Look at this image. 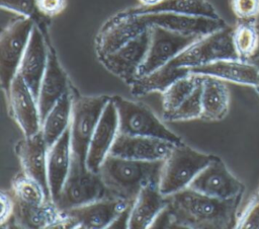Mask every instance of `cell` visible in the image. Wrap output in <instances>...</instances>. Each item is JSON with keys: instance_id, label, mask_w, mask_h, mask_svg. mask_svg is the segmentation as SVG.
<instances>
[{"instance_id": "ac0fdd59", "label": "cell", "mask_w": 259, "mask_h": 229, "mask_svg": "<svg viewBox=\"0 0 259 229\" xmlns=\"http://www.w3.org/2000/svg\"><path fill=\"white\" fill-rule=\"evenodd\" d=\"M174 145L162 139L118 133L109 154L142 161H158L164 160Z\"/></svg>"}, {"instance_id": "44dd1931", "label": "cell", "mask_w": 259, "mask_h": 229, "mask_svg": "<svg viewBox=\"0 0 259 229\" xmlns=\"http://www.w3.org/2000/svg\"><path fill=\"white\" fill-rule=\"evenodd\" d=\"M191 72L209 75L224 81L251 86L259 89V69L252 61L241 59L221 60L204 66L190 69Z\"/></svg>"}, {"instance_id": "2e32d148", "label": "cell", "mask_w": 259, "mask_h": 229, "mask_svg": "<svg viewBox=\"0 0 259 229\" xmlns=\"http://www.w3.org/2000/svg\"><path fill=\"white\" fill-rule=\"evenodd\" d=\"M48 149L41 132L31 137H23L14 147L22 172L38 181L51 199L48 182Z\"/></svg>"}, {"instance_id": "3957f363", "label": "cell", "mask_w": 259, "mask_h": 229, "mask_svg": "<svg viewBox=\"0 0 259 229\" xmlns=\"http://www.w3.org/2000/svg\"><path fill=\"white\" fill-rule=\"evenodd\" d=\"M214 155L200 152L184 142L174 145L163 161L159 189L164 197L182 190L212 160Z\"/></svg>"}, {"instance_id": "7402d4cb", "label": "cell", "mask_w": 259, "mask_h": 229, "mask_svg": "<svg viewBox=\"0 0 259 229\" xmlns=\"http://www.w3.org/2000/svg\"><path fill=\"white\" fill-rule=\"evenodd\" d=\"M69 129L48 149V182L51 200L55 203L68 177L72 164Z\"/></svg>"}, {"instance_id": "83f0119b", "label": "cell", "mask_w": 259, "mask_h": 229, "mask_svg": "<svg viewBox=\"0 0 259 229\" xmlns=\"http://www.w3.org/2000/svg\"><path fill=\"white\" fill-rule=\"evenodd\" d=\"M11 193L16 203L25 206H39L51 200L40 183L23 172L13 177Z\"/></svg>"}, {"instance_id": "484cf974", "label": "cell", "mask_w": 259, "mask_h": 229, "mask_svg": "<svg viewBox=\"0 0 259 229\" xmlns=\"http://www.w3.org/2000/svg\"><path fill=\"white\" fill-rule=\"evenodd\" d=\"M127 9L136 14L172 12L191 16L222 18L214 6L207 0H164L154 7H142L139 5Z\"/></svg>"}, {"instance_id": "f546056e", "label": "cell", "mask_w": 259, "mask_h": 229, "mask_svg": "<svg viewBox=\"0 0 259 229\" xmlns=\"http://www.w3.org/2000/svg\"><path fill=\"white\" fill-rule=\"evenodd\" d=\"M1 9L13 12L17 16H23L33 20L35 25L44 30L47 29V22L37 10L36 0H0Z\"/></svg>"}, {"instance_id": "1f68e13d", "label": "cell", "mask_w": 259, "mask_h": 229, "mask_svg": "<svg viewBox=\"0 0 259 229\" xmlns=\"http://www.w3.org/2000/svg\"><path fill=\"white\" fill-rule=\"evenodd\" d=\"M229 3L240 21H254L259 15V0H229Z\"/></svg>"}, {"instance_id": "4fadbf2b", "label": "cell", "mask_w": 259, "mask_h": 229, "mask_svg": "<svg viewBox=\"0 0 259 229\" xmlns=\"http://www.w3.org/2000/svg\"><path fill=\"white\" fill-rule=\"evenodd\" d=\"M9 112L23 137H31L41 130V118L36 97L21 77L15 75L6 95Z\"/></svg>"}, {"instance_id": "4dcf8cb0", "label": "cell", "mask_w": 259, "mask_h": 229, "mask_svg": "<svg viewBox=\"0 0 259 229\" xmlns=\"http://www.w3.org/2000/svg\"><path fill=\"white\" fill-rule=\"evenodd\" d=\"M235 228L259 229V188L252 195L245 209L238 214Z\"/></svg>"}, {"instance_id": "d4e9b609", "label": "cell", "mask_w": 259, "mask_h": 229, "mask_svg": "<svg viewBox=\"0 0 259 229\" xmlns=\"http://www.w3.org/2000/svg\"><path fill=\"white\" fill-rule=\"evenodd\" d=\"M73 90V87H71V89L53 105L41 122L40 132L48 147H51L70 127Z\"/></svg>"}, {"instance_id": "9c48e42d", "label": "cell", "mask_w": 259, "mask_h": 229, "mask_svg": "<svg viewBox=\"0 0 259 229\" xmlns=\"http://www.w3.org/2000/svg\"><path fill=\"white\" fill-rule=\"evenodd\" d=\"M34 25L35 23L30 18L16 16L1 30L0 85L5 95L16 75Z\"/></svg>"}, {"instance_id": "603a6c76", "label": "cell", "mask_w": 259, "mask_h": 229, "mask_svg": "<svg viewBox=\"0 0 259 229\" xmlns=\"http://www.w3.org/2000/svg\"><path fill=\"white\" fill-rule=\"evenodd\" d=\"M166 206L167 199L161 194L158 183L145 185L132 204L127 228H152L155 220Z\"/></svg>"}, {"instance_id": "6da1fadb", "label": "cell", "mask_w": 259, "mask_h": 229, "mask_svg": "<svg viewBox=\"0 0 259 229\" xmlns=\"http://www.w3.org/2000/svg\"><path fill=\"white\" fill-rule=\"evenodd\" d=\"M166 211L173 228H235L242 197L217 199L189 187L166 197Z\"/></svg>"}, {"instance_id": "30bf717a", "label": "cell", "mask_w": 259, "mask_h": 229, "mask_svg": "<svg viewBox=\"0 0 259 229\" xmlns=\"http://www.w3.org/2000/svg\"><path fill=\"white\" fill-rule=\"evenodd\" d=\"M148 26L150 27V42L145 60L139 69L138 78L164 67L188 46L199 40L161 26Z\"/></svg>"}, {"instance_id": "8d00e7d4", "label": "cell", "mask_w": 259, "mask_h": 229, "mask_svg": "<svg viewBox=\"0 0 259 229\" xmlns=\"http://www.w3.org/2000/svg\"><path fill=\"white\" fill-rule=\"evenodd\" d=\"M257 28H258V33H259V24H257ZM259 56V46H258V51H257V54H256V56L255 57H258ZM254 57V58H255Z\"/></svg>"}, {"instance_id": "e575fe53", "label": "cell", "mask_w": 259, "mask_h": 229, "mask_svg": "<svg viewBox=\"0 0 259 229\" xmlns=\"http://www.w3.org/2000/svg\"><path fill=\"white\" fill-rule=\"evenodd\" d=\"M164 0H138L140 6L142 7H154L162 3Z\"/></svg>"}, {"instance_id": "d6a6232c", "label": "cell", "mask_w": 259, "mask_h": 229, "mask_svg": "<svg viewBox=\"0 0 259 229\" xmlns=\"http://www.w3.org/2000/svg\"><path fill=\"white\" fill-rule=\"evenodd\" d=\"M1 212H0V226L3 228L6 224L12 221V217L15 210V199L9 192L1 190L0 193Z\"/></svg>"}, {"instance_id": "5b68a950", "label": "cell", "mask_w": 259, "mask_h": 229, "mask_svg": "<svg viewBox=\"0 0 259 229\" xmlns=\"http://www.w3.org/2000/svg\"><path fill=\"white\" fill-rule=\"evenodd\" d=\"M111 100L118 114V133L162 139L173 144L183 142L146 104L123 98L119 95H111Z\"/></svg>"}, {"instance_id": "52a82bcc", "label": "cell", "mask_w": 259, "mask_h": 229, "mask_svg": "<svg viewBox=\"0 0 259 229\" xmlns=\"http://www.w3.org/2000/svg\"><path fill=\"white\" fill-rule=\"evenodd\" d=\"M109 197L111 196L100 174L72 158L68 177L55 204L66 212Z\"/></svg>"}, {"instance_id": "8992f818", "label": "cell", "mask_w": 259, "mask_h": 229, "mask_svg": "<svg viewBox=\"0 0 259 229\" xmlns=\"http://www.w3.org/2000/svg\"><path fill=\"white\" fill-rule=\"evenodd\" d=\"M202 75L189 72L162 93V118L170 123L200 119Z\"/></svg>"}, {"instance_id": "cb8c5ba5", "label": "cell", "mask_w": 259, "mask_h": 229, "mask_svg": "<svg viewBox=\"0 0 259 229\" xmlns=\"http://www.w3.org/2000/svg\"><path fill=\"white\" fill-rule=\"evenodd\" d=\"M202 75L200 120L220 122L230 109V91L226 81L209 75Z\"/></svg>"}, {"instance_id": "8fae6325", "label": "cell", "mask_w": 259, "mask_h": 229, "mask_svg": "<svg viewBox=\"0 0 259 229\" xmlns=\"http://www.w3.org/2000/svg\"><path fill=\"white\" fill-rule=\"evenodd\" d=\"M150 42V27L123 45L113 53L98 58L103 67L127 85L137 78L143 64Z\"/></svg>"}, {"instance_id": "f1b7e54d", "label": "cell", "mask_w": 259, "mask_h": 229, "mask_svg": "<svg viewBox=\"0 0 259 229\" xmlns=\"http://www.w3.org/2000/svg\"><path fill=\"white\" fill-rule=\"evenodd\" d=\"M233 44L238 59L250 61L258 51L259 33L254 21H240L233 27Z\"/></svg>"}, {"instance_id": "7c38bea8", "label": "cell", "mask_w": 259, "mask_h": 229, "mask_svg": "<svg viewBox=\"0 0 259 229\" xmlns=\"http://www.w3.org/2000/svg\"><path fill=\"white\" fill-rule=\"evenodd\" d=\"M188 187L197 193L222 200L242 197L245 190L244 183L217 156L193 178Z\"/></svg>"}, {"instance_id": "4316f807", "label": "cell", "mask_w": 259, "mask_h": 229, "mask_svg": "<svg viewBox=\"0 0 259 229\" xmlns=\"http://www.w3.org/2000/svg\"><path fill=\"white\" fill-rule=\"evenodd\" d=\"M190 72L186 68H175L169 64L140 78H137L131 85V93L135 96H143L153 92L162 93L177 79Z\"/></svg>"}, {"instance_id": "ffe728a7", "label": "cell", "mask_w": 259, "mask_h": 229, "mask_svg": "<svg viewBox=\"0 0 259 229\" xmlns=\"http://www.w3.org/2000/svg\"><path fill=\"white\" fill-rule=\"evenodd\" d=\"M11 222L15 227L25 229L68 228L66 213L51 200L39 206H25L15 202Z\"/></svg>"}, {"instance_id": "d6986e66", "label": "cell", "mask_w": 259, "mask_h": 229, "mask_svg": "<svg viewBox=\"0 0 259 229\" xmlns=\"http://www.w3.org/2000/svg\"><path fill=\"white\" fill-rule=\"evenodd\" d=\"M70 80L66 70L63 68L58 55L49 42V58L47 68L40 83L37 103L41 122L53 107V105L71 89Z\"/></svg>"}, {"instance_id": "836d02e7", "label": "cell", "mask_w": 259, "mask_h": 229, "mask_svg": "<svg viewBox=\"0 0 259 229\" xmlns=\"http://www.w3.org/2000/svg\"><path fill=\"white\" fill-rule=\"evenodd\" d=\"M67 0H36L39 14L49 19L59 15L66 8Z\"/></svg>"}, {"instance_id": "d590c367", "label": "cell", "mask_w": 259, "mask_h": 229, "mask_svg": "<svg viewBox=\"0 0 259 229\" xmlns=\"http://www.w3.org/2000/svg\"><path fill=\"white\" fill-rule=\"evenodd\" d=\"M250 61H252L256 66H257V68L259 69V56L258 57H255V58H253L252 60H250ZM257 91V93L259 94V89L258 90H256Z\"/></svg>"}, {"instance_id": "ba28073f", "label": "cell", "mask_w": 259, "mask_h": 229, "mask_svg": "<svg viewBox=\"0 0 259 229\" xmlns=\"http://www.w3.org/2000/svg\"><path fill=\"white\" fill-rule=\"evenodd\" d=\"M231 59H238V56L233 44V27L228 25L195 41L168 64L190 70Z\"/></svg>"}, {"instance_id": "277c9868", "label": "cell", "mask_w": 259, "mask_h": 229, "mask_svg": "<svg viewBox=\"0 0 259 229\" xmlns=\"http://www.w3.org/2000/svg\"><path fill=\"white\" fill-rule=\"evenodd\" d=\"M111 95H79L73 90L69 127L73 159L86 165L89 143Z\"/></svg>"}, {"instance_id": "7a4b0ae2", "label": "cell", "mask_w": 259, "mask_h": 229, "mask_svg": "<svg viewBox=\"0 0 259 229\" xmlns=\"http://www.w3.org/2000/svg\"><path fill=\"white\" fill-rule=\"evenodd\" d=\"M163 161H142L108 154L98 173L111 197L134 202L145 185L159 183Z\"/></svg>"}, {"instance_id": "9a60e30c", "label": "cell", "mask_w": 259, "mask_h": 229, "mask_svg": "<svg viewBox=\"0 0 259 229\" xmlns=\"http://www.w3.org/2000/svg\"><path fill=\"white\" fill-rule=\"evenodd\" d=\"M49 42L48 30L34 25L16 72V75L28 85L36 99L48 64Z\"/></svg>"}, {"instance_id": "e0dca14e", "label": "cell", "mask_w": 259, "mask_h": 229, "mask_svg": "<svg viewBox=\"0 0 259 229\" xmlns=\"http://www.w3.org/2000/svg\"><path fill=\"white\" fill-rule=\"evenodd\" d=\"M118 135V114L111 98L106 104L89 143L86 166L98 172Z\"/></svg>"}, {"instance_id": "5bb4252c", "label": "cell", "mask_w": 259, "mask_h": 229, "mask_svg": "<svg viewBox=\"0 0 259 229\" xmlns=\"http://www.w3.org/2000/svg\"><path fill=\"white\" fill-rule=\"evenodd\" d=\"M133 202L118 198H105L66 211L68 228L104 229L109 228L119 214Z\"/></svg>"}]
</instances>
